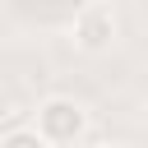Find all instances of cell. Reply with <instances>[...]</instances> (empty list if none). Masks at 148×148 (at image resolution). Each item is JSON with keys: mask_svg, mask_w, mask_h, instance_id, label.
I'll return each instance as SVG.
<instances>
[{"mask_svg": "<svg viewBox=\"0 0 148 148\" xmlns=\"http://www.w3.org/2000/svg\"><path fill=\"white\" fill-rule=\"evenodd\" d=\"M32 130L51 143V148H65V143H79L83 130H88V111L74 102V97H46L32 116Z\"/></svg>", "mask_w": 148, "mask_h": 148, "instance_id": "cell-1", "label": "cell"}, {"mask_svg": "<svg viewBox=\"0 0 148 148\" xmlns=\"http://www.w3.org/2000/svg\"><path fill=\"white\" fill-rule=\"evenodd\" d=\"M69 37H74V46L88 51V56L106 51L111 37H116V9H111V5H83V9L74 14V23H69Z\"/></svg>", "mask_w": 148, "mask_h": 148, "instance_id": "cell-2", "label": "cell"}, {"mask_svg": "<svg viewBox=\"0 0 148 148\" xmlns=\"http://www.w3.org/2000/svg\"><path fill=\"white\" fill-rule=\"evenodd\" d=\"M0 148H51V143H46L32 125H18V130H9V134L0 139Z\"/></svg>", "mask_w": 148, "mask_h": 148, "instance_id": "cell-3", "label": "cell"}, {"mask_svg": "<svg viewBox=\"0 0 148 148\" xmlns=\"http://www.w3.org/2000/svg\"><path fill=\"white\" fill-rule=\"evenodd\" d=\"M97 148H120V143H97Z\"/></svg>", "mask_w": 148, "mask_h": 148, "instance_id": "cell-4", "label": "cell"}]
</instances>
